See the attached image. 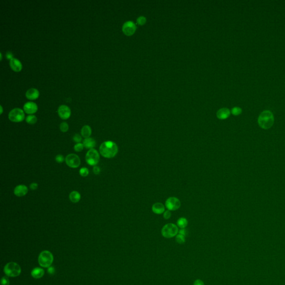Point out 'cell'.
<instances>
[{
    "label": "cell",
    "mask_w": 285,
    "mask_h": 285,
    "mask_svg": "<svg viewBox=\"0 0 285 285\" xmlns=\"http://www.w3.org/2000/svg\"><path fill=\"white\" fill-rule=\"evenodd\" d=\"M55 160L58 163H62V162L65 159L64 156L61 155V154H58L56 156Z\"/></svg>",
    "instance_id": "cell-31"
},
{
    "label": "cell",
    "mask_w": 285,
    "mask_h": 285,
    "mask_svg": "<svg viewBox=\"0 0 285 285\" xmlns=\"http://www.w3.org/2000/svg\"><path fill=\"white\" fill-rule=\"evenodd\" d=\"M53 261V255L49 251L42 252L39 256V263L41 267H50Z\"/></svg>",
    "instance_id": "cell-4"
},
{
    "label": "cell",
    "mask_w": 285,
    "mask_h": 285,
    "mask_svg": "<svg viewBox=\"0 0 285 285\" xmlns=\"http://www.w3.org/2000/svg\"><path fill=\"white\" fill-rule=\"evenodd\" d=\"M178 233L185 236L186 235V234H187V231H186L184 228H182V229H180Z\"/></svg>",
    "instance_id": "cell-39"
},
{
    "label": "cell",
    "mask_w": 285,
    "mask_h": 285,
    "mask_svg": "<svg viewBox=\"0 0 285 285\" xmlns=\"http://www.w3.org/2000/svg\"><path fill=\"white\" fill-rule=\"evenodd\" d=\"M91 128L89 125H84L81 130V135L85 139L90 138V136L91 135Z\"/></svg>",
    "instance_id": "cell-20"
},
{
    "label": "cell",
    "mask_w": 285,
    "mask_h": 285,
    "mask_svg": "<svg viewBox=\"0 0 285 285\" xmlns=\"http://www.w3.org/2000/svg\"><path fill=\"white\" fill-rule=\"evenodd\" d=\"M188 224V220L186 218L184 217H181L179 218L177 222V225L178 227H179L180 229L182 228H185L187 227V225Z\"/></svg>",
    "instance_id": "cell-22"
},
{
    "label": "cell",
    "mask_w": 285,
    "mask_h": 285,
    "mask_svg": "<svg viewBox=\"0 0 285 285\" xmlns=\"http://www.w3.org/2000/svg\"><path fill=\"white\" fill-rule=\"evenodd\" d=\"M14 194L15 196L21 197L26 195L27 192H28V188L27 187L25 186V185H18V186L15 187L14 189Z\"/></svg>",
    "instance_id": "cell-13"
},
{
    "label": "cell",
    "mask_w": 285,
    "mask_h": 285,
    "mask_svg": "<svg viewBox=\"0 0 285 285\" xmlns=\"http://www.w3.org/2000/svg\"><path fill=\"white\" fill-rule=\"evenodd\" d=\"M21 269L18 263L10 262L4 267V272L7 276L10 277H17L21 273Z\"/></svg>",
    "instance_id": "cell-5"
},
{
    "label": "cell",
    "mask_w": 285,
    "mask_h": 285,
    "mask_svg": "<svg viewBox=\"0 0 285 285\" xmlns=\"http://www.w3.org/2000/svg\"><path fill=\"white\" fill-rule=\"evenodd\" d=\"M175 240L178 243L180 244V245L183 244L186 242L185 236L178 233V235L175 237Z\"/></svg>",
    "instance_id": "cell-24"
},
{
    "label": "cell",
    "mask_w": 285,
    "mask_h": 285,
    "mask_svg": "<svg viewBox=\"0 0 285 285\" xmlns=\"http://www.w3.org/2000/svg\"><path fill=\"white\" fill-rule=\"evenodd\" d=\"M152 211L156 214L164 213L165 212V207L164 205L160 202L154 203L152 206Z\"/></svg>",
    "instance_id": "cell-17"
},
{
    "label": "cell",
    "mask_w": 285,
    "mask_h": 285,
    "mask_svg": "<svg viewBox=\"0 0 285 285\" xmlns=\"http://www.w3.org/2000/svg\"><path fill=\"white\" fill-rule=\"evenodd\" d=\"M232 113L234 115H238L242 113V109L239 107H235L232 109Z\"/></svg>",
    "instance_id": "cell-29"
},
{
    "label": "cell",
    "mask_w": 285,
    "mask_h": 285,
    "mask_svg": "<svg viewBox=\"0 0 285 285\" xmlns=\"http://www.w3.org/2000/svg\"><path fill=\"white\" fill-rule=\"evenodd\" d=\"M84 146L85 148L87 149H94V148L96 146V142L95 140L91 138H86L83 140Z\"/></svg>",
    "instance_id": "cell-18"
},
{
    "label": "cell",
    "mask_w": 285,
    "mask_h": 285,
    "mask_svg": "<svg viewBox=\"0 0 285 285\" xmlns=\"http://www.w3.org/2000/svg\"><path fill=\"white\" fill-rule=\"evenodd\" d=\"M79 173H80V175L82 176V177H87V176L89 175V170H88V168H86L83 167V168H81V169H80Z\"/></svg>",
    "instance_id": "cell-26"
},
{
    "label": "cell",
    "mask_w": 285,
    "mask_h": 285,
    "mask_svg": "<svg viewBox=\"0 0 285 285\" xmlns=\"http://www.w3.org/2000/svg\"><path fill=\"white\" fill-rule=\"evenodd\" d=\"M69 199L71 202L76 203L80 201L81 199V195L80 193L77 191H73L70 193L69 195Z\"/></svg>",
    "instance_id": "cell-21"
},
{
    "label": "cell",
    "mask_w": 285,
    "mask_h": 285,
    "mask_svg": "<svg viewBox=\"0 0 285 285\" xmlns=\"http://www.w3.org/2000/svg\"><path fill=\"white\" fill-rule=\"evenodd\" d=\"M60 129L62 132H67L69 130V125L66 122H62L60 125Z\"/></svg>",
    "instance_id": "cell-25"
},
{
    "label": "cell",
    "mask_w": 285,
    "mask_h": 285,
    "mask_svg": "<svg viewBox=\"0 0 285 285\" xmlns=\"http://www.w3.org/2000/svg\"><path fill=\"white\" fill-rule=\"evenodd\" d=\"M146 22H147V19L144 16H140L137 20V23L139 25H140V26L144 25L146 23Z\"/></svg>",
    "instance_id": "cell-28"
},
{
    "label": "cell",
    "mask_w": 285,
    "mask_h": 285,
    "mask_svg": "<svg viewBox=\"0 0 285 285\" xmlns=\"http://www.w3.org/2000/svg\"><path fill=\"white\" fill-rule=\"evenodd\" d=\"M258 125L262 129H270L274 123V116L271 111L265 110L259 116Z\"/></svg>",
    "instance_id": "cell-2"
},
{
    "label": "cell",
    "mask_w": 285,
    "mask_h": 285,
    "mask_svg": "<svg viewBox=\"0 0 285 285\" xmlns=\"http://www.w3.org/2000/svg\"><path fill=\"white\" fill-rule=\"evenodd\" d=\"M100 154L106 158H114L118 152V147L115 142L107 141L102 142L99 148Z\"/></svg>",
    "instance_id": "cell-1"
},
{
    "label": "cell",
    "mask_w": 285,
    "mask_h": 285,
    "mask_svg": "<svg viewBox=\"0 0 285 285\" xmlns=\"http://www.w3.org/2000/svg\"><path fill=\"white\" fill-rule=\"evenodd\" d=\"M58 112L59 116L64 120L69 119L71 115L70 109L65 105H62L58 107Z\"/></svg>",
    "instance_id": "cell-11"
},
{
    "label": "cell",
    "mask_w": 285,
    "mask_h": 285,
    "mask_svg": "<svg viewBox=\"0 0 285 285\" xmlns=\"http://www.w3.org/2000/svg\"><path fill=\"white\" fill-rule=\"evenodd\" d=\"M10 66L15 72H19L22 70V65L20 60L17 58H13L10 61Z\"/></svg>",
    "instance_id": "cell-14"
},
{
    "label": "cell",
    "mask_w": 285,
    "mask_h": 285,
    "mask_svg": "<svg viewBox=\"0 0 285 285\" xmlns=\"http://www.w3.org/2000/svg\"><path fill=\"white\" fill-rule=\"evenodd\" d=\"M193 285H205V284L203 282V281L200 279H197L194 282Z\"/></svg>",
    "instance_id": "cell-35"
},
{
    "label": "cell",
    "mask_w": 285,
    "mask_h": 285,
    "mask_svg": "<svg viewBox=\"0 0 285 285\" xmlns=\"http://www.w3.org/2000/svg\"><path fill=\"white\" fill-rule=\"evenodd\" d=\"M230 114H231V111L228 108L223 107L218 110V111L217 112L216 115H217V117L219 119L224 120L228 118L230 115Z\"/></svg>",
    "instance_id": "cell-15"
},
{
    "label": "cell",
    "mask_w": 285,
    "mask_h": 285,
    "mask_svg": "<svg viewBox=\"0 0 285 285\" xmlns=\"http://www.w3.org/2000/svg\"><path fill=\"white\" fill-rule=\"evenodd\" d=\"M65 162L71 168H77L80 166L81 160L78 156L75 154H70L65 158Z\"/></svg>",
    "instance_id": "cell-8"
},
{
    "label": "cell",
    "mask_w": 285,
    "mask_h": 285,
    "mask_svg": "<svg viewBox=\"0 0 285 285\" xmlns=\"http://www.w3.org/2000/svg\"><path fill=\"white\" fill-rule=\"evenodd\" d=\"M85 159H86V163L92 166H95L98 164L99 162L100 154L96 149H90L86 154Z\"/></svg>",
    "instance_id": "cell-6"
},
{
    "label": "cell",
    "mask_w": 285,
    "mask_h": 285,
    "mask_svg": "<svg viewBox=\"0 0 285 285\" xmlns=\"http://www.w3.org/2000/svg\"><path fill=\"white\" fill-rule=\"evenodd\" d=\"M178 226L173 223H168L164 225L161 231L162 235L166 238H171L178 235Z\"/></svg>",
    "instance_id": "cell-3"
},
{
    "label": "cell",
    "mask_w": 285,
    "mask_h": 285,
    "mask_svg": "<svg viewBox=\"0 0 285 285\" xmlns=\"http://www.w3.org/2000/svg\"><path fill=\"white\" fill-rule=\"evenodd\" d=\"M171 216H172V213L169 210H165L163 213V217L165 219H169V218L171 217Z\"/></svg>",
    "instance_id": "cell-32"
},
{
    "label": "cell",
    "mask_w": 285,
    "mask_h": 285,
    "mask_svg": "<svg viewBox=\"0 0 285 285\" xmlns=\"http://www.w3.org/2000/svg\"><path fill=\"white\" fill-rule=\"evenodd\" d=\"M93 172L95 174H99L100 173V169L99 167H98L97 166H95L93 168Z\"/></svg>",
    "instance_id": "cell-37"
},
{
    "label": "cell",
    "mask_w": 285,
    "mask_h": 285,
    "mask_svg": "<svg viewBox=\"0 0 285 285\" xmlns=\"http://www.w3.org/2000/svg\"><path fill=\"white\" fill-rule=\"evenodd\" d=\"M10 281L7 277H3L1 280V285H9Z\"/></svg>",
    "instance_id": "cell-33"
},
{
    "label": "cell",
    "mask_w": 285,
    "mask_h": 285,
    "mask_svg": "<svg viewBox=\"0 0 285 285\" xmlns=\"http://www.w3.org/2000/svg\"><path fill=\"white\" fill-rule=\"evenodd\" d=\"M84 148V144L80 142V143H77L76 145H75V146L74 147V149L75 151H77V152H80L83 150Z\"/></svg>",
    "instance_id": "cell-27"
},
{
    "label": "cell",
    "mask_w": 285,
    "mask_h": 285,
    "mask_svg": "<svg viewBox=\"0 0 285 285\" xmlns=\"http://www.w3.org/2000/svg\"><path fill=\"white\" fill-rule=\"evenodd\" d=\"M37 118L35 115H29L26 118V121L29 124H34L37 122Z\"/></svg>",
    "instance_id": "cell-23"
},
{
    "label": "cell",
    "mask_w": 285,
    "mask_h": 285,
    "mask_svg": "<svg viewBox=\"0 0 285 285\" xmlns=\"http://www.w3.org/2000/svg\"><path fill=\"white\" fill-rule=\"evenodd\" d=\"M39 91L35 88H30L26 93V97L29 100H35L39 96Z\"/></svg>",
    "instance_id": "cell-16"
},
{
    "label": "cell",
    "mask_w": 285,
    "mask_h": 285,
    "mask_svg": "<svg viewBox=\"0 0 285 285\" xmlns=\"http://www.w3.org/2000/svg\"><path fill=\"white\" fill-rule=\"evenodd\" d=\"M165 207L170 211H174L180 207L181 203L180 200L176 197H169L165 203Z\"/></svg>",
    "instance_id": "cell-9"
},
{
    "label": "cell",
    "mask_w": 285,
    "mask_h": 285,
    "mask_svg": "<svg viewBox=\"0 0 285 285\" xmlns=\"http://www.w3.org/2000/svg\"><path fill=\"white\" fill-rule=\"evenodd\" d=\"M48 273L51 275H53L54 274L55 272V270L54 268V267H49L48 268Z\"/></svg>",
    "instance_id": "cell-36"
},
{
    "label": "cell",
    "mask_w": 285,
    "mask_h": 285,
    "mask_svg": "<svg viewBox=\"0 0 285 285\" xmlns=\"http://www.w3.org/2000/svg\"><path fill=\"white\" fill-rule=\"evenodd\" d=\"M73 140L74 142H77V143H80L82 140V138H81V137L80 136L79 134H76L74 137H73Z\"/></svg>",
    "instance_id": "cell-30"
},
{
    "label": "cell",
    "mask_w": 285,
    "mask_h": 285,
    "mask_svg": "<svg viewBox=\"0 0 285 285\" xmlns=\"http://www.w3.org/2000/svg\"><path fill=\"white\" fill-rule=\"evenodd\" d=\"M37 109V105L35 102H26L23 105V110L28 114H32L35 113Z\"/></svg>",
    "instance_id": "cell-12"
},
{
    "label": "cell",
    "mask_w": 285,
    "mask_h": 285,
    "mask_svg": "<svg viewBox=\"0 0 285 285\" xmlns=\"http://www.w3.org/2000/svg\"><path fill=\"white\" fill-rule=\"evenodd\" d=\"M30 188L31 189L33 190V191L36 190L38 188V184L36 183H32L30 185Z\"/></svg>",
    "instance_id": "cell-34"
},
{
    "label": "cell",
    "mask_w": 285,
    "mask_h": 285,
    "mask_svg": "<svg viewBox=\"0 0 285 285\" xmlns=\"http://www.w3.org/2000/svg\"><path fill=\"white\" fill-rule=\"evenodd\" d=\"M137 30L136 25L132 21L125 22L122 27V30L125 35H133Z\"/></svg>",
    "instance_id": "cell-10"
},
{
    "label": "cell",
    "mask_w": 285,
    "mask_h": 285,
    "mask_svg": "<svg viewBox=\"0 0 285 285\" xmlns=\"http://www.w3.org/2000/svg\"><path fill=\"white\" fill-rule=\"evenodd\" d=\"M44 270L39 267H36L31 272V276L35 278H40L44 275Z\"/></svg>",
    "instance_id": "cell-19"
},
{
    "label": "cell",
    "mask_w": 285,
    "mask_h": 285,
    "mask_svg": "<svg viewBox=\"0 0 285 285\" xmlns=\"http://www.w3.org/2000/svg\"><path fill=\"white\" fill-rule=\"evenodd\" d=\"M6 58H7V59L10 60H11V59H12L13 58H13V54H12V53L11 52H10V51L7 52V53H6Z\"/></svg>",
    "instance_id": "cell-38"
},
{
    "label": "cell",
    "mask_w": 285,
    "mask_h": 285,
    "mask_svg": "<svg viewBox=\"0 0 285 285\" xmlns=\"http://www.w3.org/2000/svg\"><path fill=\"white\" fill-rule=\"evenodd\" d=\"M1 107V114H2V112H3V109H2V107L1 105V107Z\"/></svg>",
    "instance_id": "cell-40"
},
{
    "label": "cell",
    "mask_w": 285,
    "mask_h": 285,
    "mask_svg": "<svg viewBox=\"0 0 285 285\" xmlns=\"http://www.w3.org/2000/svg\"><path fill=\"white\" fill-rule=\"evenodd\" d=\"M9 119L12 122L19 123L25 119V114L22 109L15 108L9 113Z\"/></svg>",
    "instance_id": "cell-7"
}]
</instances>
